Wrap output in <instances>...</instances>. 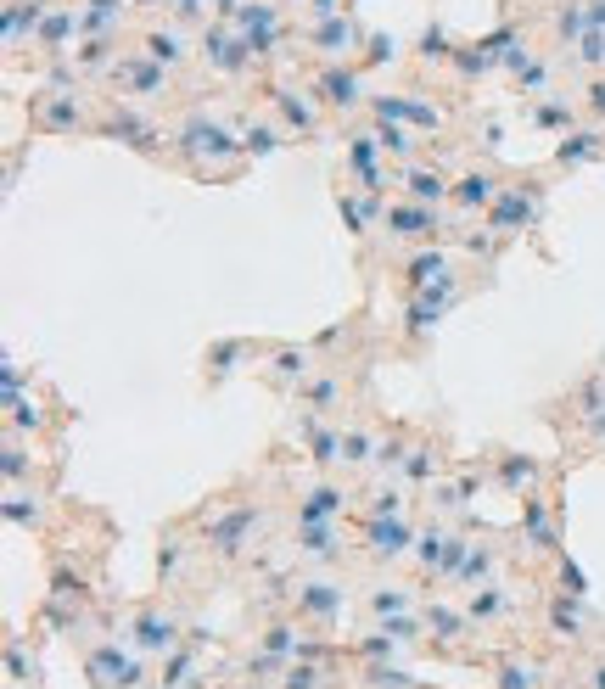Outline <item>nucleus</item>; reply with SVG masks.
Segmentation results:
<instances>
[{
  "instance_id": "1",
  "label": "nucleus",
  "mask_w": 605,
  "mask_h": 689,
  "mask_svg": "<svg viewBox=\"0 0 605 689\" xmlns=\"http://www.w3.org/2000/svg\"><path fill=\"white\" fill-rule=\"evenodd\" d=\"M174 152H180L197 174H208V180H230V174L241 169V157H247V141L230 135L219 118L191 113L180 129H174Z\"/></svg>"
},
{
  "instance_id": "2",
  "label": "nucleus",
  "mask_w": 605,
  "mask_h": 689,
  "mask_svg": "<svg viewBox=\"0 0 605 689\" xmlns=\"http://www.w3.org/2000/svg\"><path fill=\"white\" fill-rule=\"evenodd\" d=\"M258 527H264V505H230V510L202 521V544H208L219 561H236L241 549L253 544Z\"/></svg>"
},
{
  "instance_id": "3",
  "label": "nucleus",
  "mask_w": 605,
  "mask_h": 689,
  "mask_svg": "<svg viewBox=\"0 0 605 689\" xmlns=\"http://www.w3.org/2000/svg\"><path fill=\"white\" fill-rule=\"evenodd\" d=\"M107 79H113V85H118V96H129V101H169V90H174V73L163 68V62L141 57V51H129V57H118Z\"/></svg>"
},
{
  "instance_id": "4",
  "label": "nucleus",
  "mask_w": 605,
  "mask_h": 689,
  "mask_svg": "<svg viewBox=\"0 0 605 689\" xmlns=\"http://www.w3.org/2000/svg\"><path fill=\"white\" fill-rule=\"evenodd\" d=\"M381 230L393 241H409V247H432L437 236H443V213L437 208H426V202H387V213H381Z\"/></svg>"
},
{
  "instance_id": "5",
  "label": "nucleus",
  "mask_w": 605,
  "mask_h": 689,
  "mask_svg": "<svg viewBox=\"0 0 605 689\" xmlns=\"http://www.w3.org/2000/svg\"><path fill=\"white\" fill-rule=\"evenodd\" d=\"M303 40H309L325 62H353L359 57V45H370V34L359 29V17L353 12H342V17H325V23H309Z\"/></svg>"
},
{
  "instance_id": "6",
  "label": "nucleus",
  "mask_w": 605,
  "mask_h": 689,
  "mask_svg": "<svg viewBox=\"0 0 605 689\" xmlns=\"http://www.w3.org/2000/svg\"><path fill=\"white\" fill-rule=\"evenodd\" d=\"M118 633H124L141 656H174V650H180V617H169V611H135Z\"/></svg>"
},
{
  "instance_id": "7",
  "label": "nucleus",
  "mask_w": 605,
  "mask_h": 689,
  "mask_svg": "<svg viewBox=\"0 0 605 689\" xmlns=\"http://www.w3.org/2000/svg\"><path fill=\"white\" fill-rule=\"evenodd\" d=\"M85 673L96 689H146V667L135 656H124L118 645H96L85 656Z\"/></svg>"
},
{
  "instance_id": "8",
  "label": "nucleus",
  "mask_w": 605,
  "mask_h": 689,
  "mask_svg": "<svg viewBox=\"0 0 605 689\" xmlns=\"http://www.w3.org/2000/svg\"><path fill=\"white\" fill-rule=\"evenodd\" d=\"M314 96H320V107H331V113H359V107H365L359 68H353V62H325V68L314 73Z\"/></svg>"
},
{
  "instance_id": "9",
  "label": "nucleus",
  "mask_w": 605,
  "mask_h": 689,
  "mask_svg": "<svg viewBox=\"0 0 605 689\" xmlns=\"http://www.w3.org/2000/svg\"><path fill=\"white\" fill-rule=\"evenodd\" d=\"M538 208H544V191H538V185H505V191L493 197V208H488V225L499 230V236H510V230L533 225Z\"/></svg>"
},
{
  "instance_id": "10",
  "label": "nucleus",
  "mask_w": 605,
  "mask_h": 689,
  "mask_svg": "<svg viewBox=\"0 0 605 689\" xmlns=\"http://www.w3.org/2000/svg\"><path fill=\"white\" fill-rule=\"evenodd\" d=\"M34 124L51 129V135H73V129H90L96 118L85 113V101L73 96V90H45V96L34 101Z\"/></svg>"
},
{
  "instance_id": "11",
  "label": "nucleus",
  "mask_w": 605,
  "mask_h": 689,
  "mask_svg": "<svg viewBox=\"0 0 605 689\" xmlns=\"http://www.w3.org/2000/svg\"><path fill=\"white\" fill-rule=\"evenodd\" d=\"M101 129H107L113 141H124V146H135V152H146V157H157V152H163V146H157V141H163V129H157L146 113H135L129 101H118L113 113L101 118Z\"/></svg>"
},
{
  "instance_id": "12",
  "label": "nucleus",
  "mask_w": 605,
  "mask_h": 689,
  "mask_svg": "<svg viewBox=\"0 0 605 689\" xmlns=\"http://www.w3.org/2000/svg\"><path fill=\"white\" fill-rule=\"evenodd\" d=\"M454 303H460V281H454V275L449 281H437V286H426V292H409V337L421 342L426 331L454 309Z\"/></svg>"
},
{
  "instance_id": "13",
  "label": "nucleus",
  "mask_w": 605,
  "mask_h": 689,
  "mask_svg": "<svg viewBox=\"0 0 605 689\" xmlns=\"http://www.w3.org/2000/svg\"><path fill=\"white\" fill-rule=\"evenodd\" d=\"M415 538L421 533H415L404 516H365V549L376 555V561H398V555H409Z\"/></svg>"
},
{
  "instance_id": "14",
  "label": "nucleus",
  "mask_w": 605,
  "mask_h": 689,
  "mask_svg": "<svg viewBox=\"0 0 605 689\" xmlns=\"http://www.w3.org/2000/svg\"><path fill=\"white\" fill-rule=\"evenodd\" d=\"M269 107L281 113V129H286V135H303V141H320V107H314L309 96H297V90L275 85V90H269Z\"/></svg>"
},
{
  "instance_id": "15",
  "label": "nucleus",
  "mask_w": 605,
  "mask_h": 689,
  "mask_svg": "<svg viewBox=\"0 0 605 689\" xmlns=\"http://www.w3.org/2000/svg\"><path fill=\"white\" fill-rule=\"evenodd\" d=\"M493 482H499L510 499H527V493H538V482H544V465H538L533 454L499 449V454H493Z\"/></svg>"
},
{
  "instance_id": "16",
  "label": "nucleus",
  "mask_w": 605,
  "mask_h": 689,
  "mask_svg": "<svg viewBox=\"0 0 605 689\" xmlns=\"http://www.w3.org/2000/svg\"><path fill=\"white\" fill-rule=\"evenodd\" d=\"M370 113H376V118H393V124L421 129V135L443 129V107H432V101H409V96H370Z\"/></svg>"
},
{
  "instance_id": "17",
  "label": "nucleus",
  "mask_w": 605,
  "mask_h": 689,
  "mask_svg": "<svg viewBox=\"0 0 605 689\" xmlns=\"http://www.w3.org/2000/svg\"><path fill=\"white\" fill-rule=\"evenodd\" d=\"M499 191H505V180H499L493 169H465L460 180H454V197H449V202H454L460 213H488Z\"/></svg>"
},
{
  "instance_id": "18",
  "label": "nucleus",
  "mask_w": 605,
  "mask_h": 689,
  "mask_svg": "<svg viewBox=\"0 0 605 689\" xmlns=\"http://www.w3.org/2000/svg\"><path fill=\"white\" fill-rule=\"evenodd\" d=\"M309 376H314V348H275V359L264 370V381L275 393H297Z\"/></svg>"
},
{
  "instance_id": "19",
  "label": "nucleus",
  "mask_w": 605,
  "mask_h": 689,
  "mask_svg": "<svg viewBox=\"0 0 605 689\" xmlns=\"http://www.w3.org/2000/svg\"><path fill=\"white\" fill-rule=\"evenodd\" d=\"M292 600H297V611L314 617V622H337L342 617V589L331 583V577H309V583H297Z\"/></svg>"
},
{
  "instance_id": "20",
  "label": "nucleus",
  "mask_w": 605,
  "mask_h": 689,
  "mask_svg": "<svg viewBox=\"0 0 605 689\" xmlns=\"http://www.w3.org/2000/svg\"><path fill=\"white\" fill-rule=\"evenodd\" d=\"M404 197L409 202H426V208H437V202H449L454 197V180L443 169H426V163H404Z\"/></svg>"
},
{
  "instance_id": "21",
  "label": "nucleus",
  "mask_w": 605,
  "mask_h": 689,
  "mask_svg": "<svg viewBox=\"0 0 605 689\" xmlns=\"http://www.w3.org/2000/svg\"><path fill=\"white\" fill-rule=\"evenodd\" d=\"M342 510H348V493H342L337 482H314V488L297 499V527H314V521H342Z\"/></svg>"
},
{
  "instance_id": "22",
  "label": "nucleus",
  "mask_w": 605,
  "mask_h": 689,
  "mask_svg": "<svg viewBox=\"0 0 605 689\" xmlns=\"http://www.w3.org/2000/svg\"><path fill=\"white\" fill-rule=\"evenodd\" d=\"M141 57L163 62V68H185L191 62V40H185V29H174V23H163V29H146L141 34Z\"/></svg>"
},
{
  "instance_id": "23",
  "label": "nucleus",
  "mask_w": 605,
  "mask_h": 689,
  "mask_svg": "<svg viewBox=\"0 0 605 689\" xmlns=\"http://www.w3.org/2000/svg\"><path fill=\"white\" fill-rule=\"evenodd\" d=\"M342 527L337 521H314V527H297V555L314 566H337L342 561Z\"/></svg>"
},
{
  "instance_id": "24",
  "label": "nucleus",
  "mask_w": 605,
  "mask_h": 689,
  "mask_svg": "<svg viewBox=\"0 0 605 689\" xmlns=\"http://www.w3.org/2000/svg\"><path fill=\"white\" fill-rule=\"evenodd\" d=\"M45 12H51V6H40V0H12V6H6V51H12V57L23 51V34L40 45Z\"/></svg>"
},
{
  "instance_id": "25",
  "label": "nucleus",
  "mask_w": 605,
  "mask_h": 689,
  "mask_svg": "<svg viewBox=\"0 0 605 689\" xmlns=\"http://www.w3.org/2000/svg\"><path fill=\"white\" fill-rule=\"evenodd\" d=\"M521 544L538 549V555H549V549H555V521H549V505L538 499V493H527V499H521Z\"/></svg>"
},
{
  "instance_id": "26",
  "label": "nucleus",
  "mask_w": 605,
  "mask_h": 689,
  "mask_svg": "<svg viewBox=\"0 0 605 689\" xmlns=\"http://www.w3.org/2000/svg\"><path fill=\"white\" fill-rule=\"evenodd\" d=\"M376 135H381V146H387V157H393L398 169L404 163H421V129H409V124H393V118H376Z\"/></svg>"
},
{
  "instance_id": "27",
  "label": "nucleus",
  "mask_w": 605,
  "mask_h": 689,
  "mask_svg": "<svg viewBox=\"0 0 605 689\" xmlns=\"http://www.w3.org/2000/svg\"><path fill=\"white\" fill-rule=\"evenodd\" d=\"M454 269H449V258L437 253V247H421V253L404 264V292H426V286H437V281H449Z\"/></svg>"
},
{
  "instance_id": "28",
  "label": "nucleus",
  "mask_w": 605,
  "mask_h": 689,
  "mask_svg": "<svg viewBox=\"0 0 605 689\" xmlns=\"http://www.w3.org/2000/svg\"><path fill=\"white\" fill-rule=\"evenodd\" d=\"M297 404L309 409V415H337L342 409V376H309L297 387Z\"/></svg>"
},
{
  "instance_id": "29",
  "label": "nucleus",
  "mask_w": 605,
  "mask_h": 689,
  "mask_svg": "<svg viewBox=\"0 0 605 689\" xmlns=\"http://www.w3.org/2000/svg\"><path fill=\"white\" fill-rule=\"evenodd\" d=\"M129 0H79V17H85V34H118L124 29Z\"/></svg>"
},
{
  "instance_id": "30",
  "label": "nucleus",
  "mask_w": 605,
  "mask_h": 689,
  "mask_svg": "<svg viewBox=\"0 0 605 689\" xmlns=\"http://www.w3.org/2000/svg\"><path fill=\"white\" fill-rule=\"evenodd\" d=\"M549 628L561 633V639H583V628H589L583 600H577V594H555V600H549Z\"/></svg>"
},
{
  "instance_id": "31",
  "label": "nucleus",
  "mask_w": 605,
  "mask_h": 689,
  "mask_svg": "<svg viewBox=\"0 0 605 689\" xmlns=\"http://www.w3.org/2000/svg\"><path fill=\"white\" fill-rule=\"evenodd\" d=\"M600 141H605L600 129H577V135H566V146L555 152V163H561V169H583V163H594V157L605 152Z\"/></svg>"
},
{
  "instance_id": "32",
  "label": "nucleus",
  "mask_w": 605,
  "mask_h": 689,
  "mask_svg": "<svg viewBox=\"0 0 605 689\" xmlns=\"http://www.w3.org/2000/svg\"><path fill=\"white\" fill-rule=\"evenodd\" d=\"M426 633H432V639H443V645H449V639H460L465 628H471V611H454V605H426Z\"/></svg>"
},
{
  "instance_id": "33",
  "label": "nucleus",
  "mask_w": 605,
  "mask_h": 689,
  "mask_svg": "<svg viewBox=\"0 0 605 689\" xmlns=\"http://www.w3.org/2000/svg\"><path fill=\"white\" fill-rule=\"evenodd\" d=\"M471 622H499V617H510V594L499 589V583H482V589H471Z\"/></svg>"
},
{
  "instance_id": "34",
  "label": "nucleus",
  "mask_w": 605,
  "mask_h": 689,
  "mask_svg": "<svg viewBox=\"0 0 605 689\" xmlns=\"http://www.w3.org/2000/svg\"><path fill=\"white\" fill-rule=\"evenodd\" d=\"M493 572H499V549H488V544H471V555H465V572H460V583H465V589H482V583H493Z\"/></svg>"
},
{
  "instance_id": "35",
  "label": "nucleus",
  "mask_w": 605,
  "mask_h": 689,
  "mask_svg": "<svg viewBox=\"0 0 605 689\" xmlns=\"http://www.w3.org/2000/svg\"><path fill=\"white\" fill-rule=\"evenodd\" d=\"M449 538H454L449 527H437V521H432V527L415 538V566H421V572H437V566H443V549H449Z\"/></svg>"
},
{
  "instance_id": "36",
  "label": "nucleus",
  "mask_w": 605,
  "mask_h": 689,
  "mask_svg": "<svg viewBox=\"0 0 605 689\" xmlns=\"http://www.w3.org/2000/svg\"><path fill=\"white\" fill-rule=\"evenodd\" d=\"M437 471H443V454L432 449V443H415V449H409V460H404V482H415V488H421V482H432Z\"/></svg>"
},
{
  "instance_id": "37",
  "label": "nucleus",
  "mask_w": 605,
  "mask_h": 689,
  "mask_svg": "<svg viewBox=\"0 0 605 689\" xmlns=\"http://www.w3.org/2000/svg\"><path fill=\"white\" fill-rule=\"evenodd\" d=\"M241 141H247V157H269L286 146V129L275 124H241Z\"/></svg>"
},
{
  "instance_id": "38",
  "label": "nucleus",
  "mask_w": 605,
  "mask_h": 689,
  "mask_svg": "<svg viewBox=\"0 0 605 689\" xmlns=\"http://www.w3.org/2000/svg\"><path fill=\"white\" fill-rule=\"evenodd\" d=\"M264 656H275V661L303 656V639H297L292 622H275V628H264Z\"/></svg>"
},
{
  "instance_id": "39",
  "label": "nucleus",
  "mask_w": 605,
  "mask_h": 689,
  "mask_svg": "<svg viewBox=\"0 0 605 689\" xmlns=\"http://www.w3.org/2000/svg\"><path fill=\"white\" fill-rule=\"evenodd\" d=\"M538 678H544V667L533 656H516L499 667V689H538Z\"/></svg>"
},
{
  "instance_id": "40",
  "label": "nucleus",
  "mask_w": 605,
  "mask_h": 689,
  "mask_svg": "<svg viewBox=\"0 0 605 689\" xmlns=\"http://www.w3.org/2000/svg\"><path fill=\"white\" fill-rule=\"evenodd\" d=\"M376 460V437L365 426H342V465H370Z\"/></svg>"
},
{
  "instance_id": "41",
  "label": "nucleus",
  "mask_w": 605,
  "mask_h": 689,
  "mask_svg": "<svg viewBox=\"0 0 605 689\" xmlns=\"http://www.w3.org/2000/svg\"><path fill=\"white\" fill-rule=\"evenodd\" d=\"M572 107H566V96H555V90H549V96H538L533 101V124H544V129H566L572 124Z\"/></svg>"
},
{
  "instance_id": "42",
  "label": "nucleus",
  "mask_w": 605,
  "mask_h": 689,
  "mask_svg": "<svg viewBox=\"0 0 605 689\" xmlns=\"http://www.w3.org/2000/svg\"><path fill=\"white\" fill-rule=\"evenodd\" d=\"M6 426H12V432H40L45 415H40V409H34L23 393H17V398H6Z\"/></svg>"
},
{
  "instance_id": "43",
  "label": "nucleus",
  "mask_w": 605,
  "mask_h": 689,
  "mask_svg": "<svg viewBox=\"0 0 605 689\" xmlns=\"http://www.w3.org/2000/svg\"><path fill=\"white\" fill-rule=\"evenodd\" d=\"M465 555H471V538H465V533H454V538H449V549H443V566H437V577H443V583H460Z\"/></svg>"
},
{
  "instance_id": "44",
  "label": "nucleus",
  "mask_w": 605,
  "mask_h": 689,
  "mask_svg": "<svg viewBox=\"0 0 605 689\" xmlns=\"http://www.w3.org/2000/svg\"><path fill=\"white\" fill-rule=\"evenodd\" d=\"M247 342H219V348H208V365H213V381H225L230 370H236V359H247Z\"/></svg>"
},
{
  "instance_id": "45",
  "label": "nucleus",
  "mask_w": 605,
  "mask_h": 689,
  "mask_svg": "<svg viewBox=\"0 0 605 689\" xmlns=\"http://www.w3.org/2000/svg\"><path fill=\"white\" fill-rule=\"evenodd\" d=\"M404 505H409L404 488H376L365 499V516H404Z\"/></svg>"
},
{
  "instance_id": "46",
  "label": "nucleus",
  "mask_w": 605,
  "mask_h": 689,
  "mask_svg": "<svg viewBox=\"0 0 605 689\" xmlns=\"http://www.w3.org/2000/svg\"><path fill=\"white\" fill-rule=\"evenodd\" d=\"M404 611H409L404 589H376L370 594V617H404Z\"/></svg>"
},
{
  "instance_id": "47",
  "label": "nucleus",
  "mask_w": 605,
  "mask_h": 689,
  "mask_svg": "<svg viewBox=\"0 0 605 689\" xmlns=\"http://www.w3.org/2000/svg\"><path fill=\"white\" fill-rule=\"evenodd\" d=\"M577 68H605V29H589L577 40Z\"/></svg>"
},
{
  "instance_id": "48",
  "label": "nucleus",
  "mask_w": 605,
  "mask_h": 689,
  "mask_svg": "<svg viewBox=\"0 0 605 689\" xmlns=\"http://www.w3.org/2000/svg\"><path fill=\"white\" fill-rule=\"evenodd\" d=\"M0 471H6V482H23V477H34V460L17 449V443H6V449H0Z\"/></svg>"
},
{
  "instance_id": "49",
  "label": "nucleus",
  "mask_w": 605,
  "mask_h": 689,
  "mask_svg": "<svg viewBox=\"0 0 605 689\" xmlns=\"http://www.w3.org/2000/svg\"><path fill=\"white\" fill-rule=\"evenodd\" d=\"M29 493H12L6 499V521H17V527H45V516H40V505H23Z\"/></svg>"
},
{
  "instance_id": "50",
  "label": "nucleus",
  "mask_w": 605,
  "mask_h": 689,
  "mask_svg": "<svg viewBox=\"0 0 605 689\" xmlns=\"http://www.w3.org/2000/svg\"><path fill=\"white\" fill-rule=\"evenodd\" d=\"M555 577H561V594H577V600H583V594H589V583H583V572H577V561H555Z\"/></svg>"
},
{
  "instance_id": "51",
  "label": "nucleus",
  "mask_w": 605,
  "mask_h": 689,
  "mask_svg": "<svg viewBox=\"0 0 605 689\" xmlns=\"http://www.w3.org/2000/svg\"><path fill=\"white\" fill-rule=\"evenodd\" d=\"M320 667H314V661H297V667H292V673H286V684L281 689H320Z\"/></svg>"
},
{
  "instance_id": "52",
  "label": "nucleus",
  "mask_w": 605,
  "mask_h": 689,
  "mask_svg": "<svg viewBox=\"0 0 605 689\" xmlns=\"http://www.w3.org/2000/svg\"><path fill=\"white\" fill-rule=\"evenodd\" d=\"M421 57H426V62H454V51H449V40H443V29H426V34H421Z\"/></svg>"
},
{
  "instance_id": "53",
  "label": "nucleus",
  "mask_w": 605,
  "mask_h": 689,
  "mask_svg": "<svg viewBox=\"0 0 605 689\" xmlns=\"http://www.w3.org/2000/svg\"><path fill=\"white\" fill-rule=\"evenodd\" d=\"M393 57H398V40H393V34H370V51H365L370 68H381V62H393Z\"/></svg>"
},
{
  "instance_id": "54",
  "label": "nucleus",
  "mask_w": 605,
  "mask_h": 689,
  "mask_svg": "<svg viewBox=\"0 0 605 689\" xmlns=\"http://www.w3.org/2000/svg\"><path fill=\"white\" fill-rule=\"evenodd\" d=\"M342 12H348V0H303L309 23H325V17H342Z\"/></svg>"
},
{
  "instance_id": "55",
  "label": "nucleus",
  "mask_w": 605,
  "mask_h": 689,
  "mask_svg": "<svg viewBox=\"0 0 605 689\" xmlns=\"http://www.w3.org/2000/svg\"><path fill=\"white\" fill-rule=\"evenodd\" d=\"M157 566H163V577H180V566H185V544H180V538H169V544H163Z\"/></svg>"
},
{
  "instance_id": "56",
  "label": "nucleus",
  "mask_w": 605,
  "mask_h": 689,
  "mask_svg": "<svg viewBox=\"0 0 605 689\" xmlns=\"http://www.w3.org/2000/svg\"><path fill=\"white\" fill-rule=\"evenodd\" d=\"M370 684L376 689H409V678L393 673V667H370Z\"/></svg>"
},
{
  "instance_id": "57",
  "label": "nucleus",
  "mask_w": 605,
  "mask_h": 689,
  "mask_svg": "<svg viewBox=\"0 0 605 689\" xmlns=\"http://www.w3.org/2000/svg\"><path fill=\"white\" fill-rule=\"evenodd\" d=\"M0 381H6V398H17V393H23V365H17L12 353H6V370H0Z\"/></svg>"
},
{
  "instance_id": "58",
  "label": "nucleus",
  "mask_w": 605,
  "mask_h": 689,
  "mask_svg": "<svg viewBox=\"0 0 605 689\" xmlns=\"http://www.w3.org/2000/svg\"><path fill=\"white\" fill-rule=\"evenodd\" d=\"M589 113L605 118V79H594V85H589Z\"/></svg>"
},
{
  "instance_id": "59",
  "label": "nucleus",
  "mask_w": 605,
  "mask_h": 689,
  "mask_svg": "<svg viewBox=\"0 0 605 689\" xmlns=\"http://www.w3.org/2000/svg\"><path fill=\"white\" fill-rule=\"evenodd\" d=\"M589 23H594V29H605V0H589Z\"/></svg>"
},
{
  "instance_id": "60",
  "label": "nucleus",
  "mask_w": 605,
  "mask_h": 689,
  "mask_svg": "<svg viewBox=\"0 0 605 689\" xmlns=\"http://www.w3.org/2000/svg\"><path fill=\"white\" fill-rule=\"evenodd\" d=\"M594 689H605V661H600V667H594Z\"/></svg>"
}]
</instances>
